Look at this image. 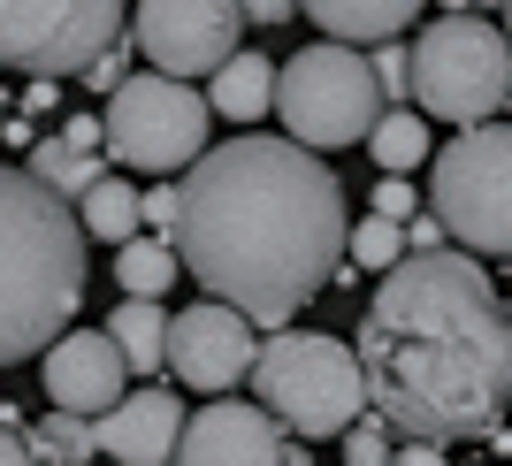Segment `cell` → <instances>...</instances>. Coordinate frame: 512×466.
I'll return each instance as SVG.
<instances>
[{"instance_id":"obj_1","label":"cell","mask_w":512,"mask_h":466,"mask_svg":"<svg viewBox=\"0 0 512 466\" xmlns=\"http://www.w3.org/2000/svg\"><path fill=\"white\" fill-rule=\"evenodd\" d=\"M344 230V184L321 153L291 138H230L184 169L169 253L214 306L283 329L344 276Z\"/></svg>"},{"instance_id":"obj_2","label":"cell","mask_w":512,"mask_h":466,"mask_svg":"<svg viewBox=\"0 0 512 466\" xmlns=\"http://www.w3.org/2000/svg\"><path fill=\"white\" fill-rule=\"evenodd\" d=\"M367 413L398 444H474L505 421L512 314L474 253H406L360 314Z\"/></svg>"},{"instance_id":"obj_3","label":"cell","mask_w":512,"mask_h":466,"mask_svg":"<svg viewBox=\"0 0 512 466\" xmlns=\"http://www.w3.org/2000/svg\"><path fill=\"white\" fill-rule=\"evenodd\" d=\"M85 306V230L77 214L0 161V367L39 360L54 329Z\"/></svg>"},{"instance_id":"obj_4","label":"cell","mask_w":512,"mask_h":466,"mask_svg":"<svg viewBox=\"0 0 512 466\" xmlns=\"http://www.w3.org/2000/svg\"><path fill=\"white\" fill-rule=\"evenodd\" d=\"M253 382V405L283 436H344V428L367 413V382H360V360L344 337H321V329H276V337L253 352L245 367Z\"/></svg>"},{"instance_id":"obj_5","label":"cell","mask_w":512,"mask_h":466,"mask_svg":"<svg viewBox=\"0 0 512 466\" xmlns=\"http://www.w3.org/2000/svg\"><path fill=\"white\" fill-rule=\"evenodd\" d=\"M512 100V54L505 31L482 16H436L421 23V39H406V107L436 115V123L482 130L497 123V107Z\"/></svg>"},{"instance_id":"obj_6","label":"cell","mask_w":512,"mask_h":466,"mask_svg":"<svg viewBox=\"0 0 512 466\" xmlns=\"http://www.w3.org/2000/svg\"><path fill=\"white\" fill-rule=\"evenodd\" d=\"M428 222L444 237H459L451 253H474V260H505L512 245V138L505 123H482V130H459L451 146L428 153Z\"/></svg>"},{"instance_id":"obj_7","label":"cell","mask_w":512,"mask_h":466,"mask_svg":"<svg viewBox=\"0 0 512 466\" xmlns=\"http://www.w3.org/2000/svg\"><path fill=\"white\" fill-rule=\"evenodd\" d=\"M268 107L283 115L291 146L321 153V146H360L367 130H375V115H383V92L367 77V54L321 39V46H299L276 69V100Z\"/></svg>"},{"instance_id":"obj_8","label":"cell","mask_w":512,"mask_h":466,"mask_svg":"<svg viewBox=\"0 0 512 466\" xmlns=\"http://www.w3.org/2000/svg\"><path fill=\"white\" fill-rule=\"evenodd\" d=\"M207 100L169 77H123L100 107V153L138 176H176L207 153Z\"/></svg>"},{"instance_id":"obj_9","label":"cell","mask_w":512,"mask_h":466,"mask_svg":"<svg viewBox=\"0 0 512 466\" xmlns=\"http://www.w3.org/2000/svg\"><path fill=\"white\" fill-rule=\"evenodd\" d=\"M123 39V0H0V69L62 85Z\"/></svg>"},{"instance_id":"obj_10","label":"cell","mask_w":512,"mask_h":466,"mask_svg":"<svg viewBox=\"0 0 512 466\" xmlns=\"http://www.w3.org/2000/svg\"><path fill=\"white\" fill-rule=\"evenodd\" d=\"M237 0H138V23H130V46L153 62V77L169 85H192L237 54Z\"/></svg>"},{"instance_id":"obj_11","label":"cell","mask_w":512,"mask_h":466,"mask_svg":"<svg viewBox=\"0 0 512 466\" xmlns=\"http://www.w3.org/2000/svg\"><path fill=\"white\" fill-rule=\"evenodd\" d=\"M260 337L253 321L230 314V306H184V314L169 321V337H161V367H176V382L184 390H214V398H230L237 382H245V367H253Z\"/></svg>"},{"instance_id":"obj_12","label":"cell","mask_w":512,"mask_h":466,"mask_svg":"<svg viewBox=\"0 0 512 466\" xmlns=\"http://www.w3.org/2000/svg\"><path fill=\"white\" fill-rule=\"evenodd\" d=\"M283 451H291V436H283L260 405L207 398L199 413H184L169 466H283Z\"/></svg>"},{"instance_id":"obj_13","label":"cell","mask_w":512,"mask_h":466,"mask_svg":"<svg viewBox=\"0 0 512 466\" xmlns=\"http://www.w3.org/2000/svg\"><path fill=\"white\" fill-rule=\"evenodd\" d=\"M123 390H130V367L107 344V329H69V337L46 344V398H54V413L100 421Z\"/></svg>"},{"instance_id":"obj_14","label":"cell","mask_w":512,"mask_h":466,"mask_svg":"<svg viewBox=\"0 0 512 466\" xmlns=\"http://www.w3.org/2000/svg\"><path fill=\"white\" fill-rule=\"evenodd\" d=\"M176 428H184L176 390H123V398L92 421V451H107L115 466H169Z\"/></svg>"},{"instance_id":"obj_15","label":"cell","mask_w":512,"mask_h":466,"mask_svg":"<svg viewBox=\"0 0 512 466\" xmlns=\"http://www.w3.org/2000/svg\"><path fill=\"white\" fill-rule=\"evenodd\" d=\"M306 23H321V39L329 46H383V39H406L413 23H421L428 0H299Z\"/></svg>"},{"instance_id":"obj_16","label":"cell","mask_w":512,"mask_h":466,"mask_svg":"<svg viewBox=\"0 0 512 466\" xmlns=\"http://www.w3.org/2000/svg\"><path fill=\"white\" fill-rule=\"evenodd\" d=\"M276 100V62L253 54V46H237L230 62L214 69V92H207V115H230V123H260Z\"/></svg>"},{"instance_id":"obj_17","label":"cell","mask_w":512,"mask_h":466,"mask_svg":"<svg viewBox=\"0 0 512 466\" xmlns=\"http://www.w3.org/2000/svg\"><path fill=\"white\" fill-rule=\"evenodd\" d=\"M23 176L39 191H54V199H85L92 184L107 176V153H77V146H62V138H31V161H23Z\"/></svg>"},{"instance_id":"obj_18","label":"cell","mask_w":512,"mask_h":466,"mask_svg":"<svg viewBox=\"0 0 512 466\" xmlns=\"http://www.w3.org/2000/svg\"><path fill=\"white\" fill-rule=\"evenodd\" d=\"M161 337H169V314H161V298H123V306L107 314V344L123 352L130 375H161Z\"/></svg>"},{"instance_id":"obj_19","label":"cell","mask_w":512,"mask_h":466,"mask_svg":"<svg viewBox=\"0 0 512 466\" xmlns=\"http://www.w3.org/2000/svg\"><path fill=\"white\" fill-rule=\"evenodd\" d=\"M360 146L383 161V176H413L428 153H436V138H428V123L413 115V107H383V115H375V130H367Z\"/></svg>"},{"instance_id":"obj_20","label":"cell","mask_w":512,"mask_h":466,"mask_svg":"<svg viewBox=\"0 0 512 466\" xmlns=\"http://www.w3.org/2000/svg\"><path fill=\"white\" fill-rule=\"evenodd\" d=\"M23 451H31V466H92L100 451H92V421H77V413H54L46 405L31 428H16Z\"/></svg>"},{"instance_id":"obj_21","label":"cell","mask_w":512,"mask_h":466,"mask_svg":"<svg viewBox=\"0 0 512 466\" xmlns=\"http://www.w3.org/2000/svg\"><path fill=\"white\" fill-rule=\"evenodd\" d=\"M77 230H85V245H92V237H100V245L138 237V191H130L123 176H100V184L77 199Z\"/></svg>"},{"instance_id":"obj_22","label":"cell","mask_w":512,"mask_h":466,"mask_svg":"<svg viewBox=\"0 0 512 466\" xmlns=\"http://www.w3.org/2000/svg\"><path fill=\"white\" fill-rule=\"evenodd\" d=\"M344 466H451L436 444H398L375 413H360V421L344 428Z\"/></svg>"},{"instance_id":"obj_23","label":"cell","mask_w":512,"mask_h":466,"mask_svg":"<svg viewBox=\"0 0 512 466\" xmlns=\"http://www.w3.org/2000/svg\"><path fill=\"white\" fill-rule=\"evenodd\" d=\"M115 283H123L130 298H161L176 283L169 237H123V245H115Z\"/></svg>"},{"instance_id":"obj_24","label":"cell","mask_w":512,"mask_h":466,"mask_svg":"<svg viewBox=\"0 0 512 466\" xmlns=\"http://www.w3.org/2000/svg\"><path fill=\"white\" fill-rule=\"evenodd\" d=\"M344 260L383 276V268H398V260H406V245H398V230H390V222H375V214H367L360 230H344Z\"/></svg>"},{"instance_id":"obj_25","label":"cell","mask_w":512,"mask_h":466,"mask_svg":"<svg viewBox=\"0 0 512 466\" xmlns=\"http://www.w3.org/2000/svg\"><path fill=\"white\" fill-rule=\"evenodd\" d=\"M413 207H421V199H413V184H406V176H383V184H375V222L406 230V222H413Z\"/></svg>"},{"instance_id":"obj_26","label":"cell","mask_w":512,"mask_h":466,"mask_svg":"<svg viewBox=\"0 0 512 466\" xmlns=\"http://www.w3.org/2000/svg\"><path fill=\"white\" fill-rule=\"evenodd\" d=\"M138 222H146L153 237H169V230H176V184H153V191H138Z\"/></svg>"},{"instance_id":"obj_27","label":"cell","mask_w":512,"mask_h":466,"mask_svg":"<svg viewBox=\"0 0 512 466\" xmlns=\"http://www.w3.org/2000/svg\"><path fill=\"white\" fill-rule=\"evenodd\" d=\"M123 54H130V39H115L107 54H92V62L77 69V77H85L92 92H115V85H123Z\"/></svg>"},{"instance_id":"obj_28","label":"cell","mask_w":512,"mask_h":466,"mask_svg":"<svg viewBox=\"0 0 512 466\" xmlns=\"http://www.w3.org/2000/svg\"><path fill=\"white\" fill-rule=\"evenodd\" d=\"M237 16H245V23H260V31H276V23H291V16H299V0H237Z\"/></svg>"},{"instance_id":"obj_29","label":"cell","mask_w":512,"mask_h":466,"mask_svg":"<svg viewBox=\"0 0 512 466\" xmlns=\"http://www.w3.org/2000/svg\"><path fill=\"white\" fill-rule=\"evenodd\" d=\"M398 245H406V253H444V230H436L428 214H413L406 230H398Z\"/></svg>"},{"instance_id":"obj_30","label":"cell","mask_w":512,"mask_h":466,"mask_svg":"<svg viewBox=\"0 0 512 466\" xmlns=\"http://www.w3.org/2000/svg\"><path fill=\"white\" fill-rule=\"evenodd\" d=\"M62 146H77V153H100V115H69V123H62Z\"/></svg>"},{"instance_id":"obj_31","label":"cell","mask_w":512,"mask_h":466,"mask_svg":"<svg viewBox=\"0 0 512 466\" xmlns=\"http://www.w3.org/2000/svg\"><path fill=\"white\" fill-rule=\"evenodd\" d=\"M0 466H31V451H23L16 428H0Z\"/></svg>"},{"instance_id":"obj_32","label":"cell","mask_w":512,"mask_h":466,"mask_svg":"<svg viewBox=\"0 0 512 466\" xmlns=\"http://www.w3.org/2000/svg\"><path fill=\"white\" fill-rule=\"evenodd\" d=\"M54 92H62V85H46V77H31V92H23V107H31V115H46V107H54Z\"/></svg>"},{"instance_id":"obj_33","label":"cell","mask_w":512,"mask_h":466,"mask_svg":"<svg viewBox=\"0 0 512 466\" xmlns=\"http://www.w3.org/2000/svg\"><path fill=\"white\" fill-rule=\"evenodd\" d=\"M444 16H474V0H436ZM490 8H505V0H490Z\"/></svg>"},{"instance_id":"obj_34","label":"cell","mask_w":512,"mask_h":466,"mask_svg":"<svg viewBox=\"0 0 512 466\" xmlns=\"http://www.w3.org/2000/svg\"><path fill=\"white\" fill-rule=\"evenodd\" d=\"M283 466H314V451H299V444H291V451H283Z\"/></svg>"},{"instance_id":"obj_35","label":"cell","mask_w":512,"mask_h":466,"mask_svg":"<svg viewBox=\"0 0 512 466\" xmlns=\"http://www.w3.org/2000/svg\"><path fill=\"white\" fill-rule=\"evenodd\" d=\"M0 123H8V107H0Z\"/></svg>"}]
</instances>
